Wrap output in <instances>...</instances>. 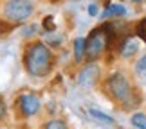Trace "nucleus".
Wrapping results in <instances>:
<instances>
[{
    "mask_svg": "<svg viewBox=\"0 0 146 129\" xmlns=\"http://www.w3.org/2000/svg\"><path fill=\"white\" fill-rule=\"evenodd\" d=\"M103 88H105V93L115 104H119L123 109H133L141 102V93L132 84L130 77L123 74V72H112L105 79Z\"/></svg>",
    "mask_w": 146,
    "mask_h": 129,
    "instance_id": "f03ea898",
    "label": "nucleus"
},
{
    "mask_svg": "<svg viewBox=\"0 0 146 129\" xmlns=\"http://www.w3.org/2000/svg\"><path fill=\"white\" fill-rule=\"evenodd\" d=\"M15 29V25L11 24V22H7L5 18H0V36H5V34H9L11 31Z\"/></svg>",
    "mask_w": 146,
    "mask_h": 129,
    "instance_id": "ddd939ff",
    "label": "nucleus"
},
{
    "mask_svg": "<svg viewBox=\"0 0 146 129\" xmlns=\"http://www.w3.org/2000/svg\"><path fill=\"white\" fill-rule=\"evenodd\" d=\"M99 77H101V70H99L98 63L96 61H88V63L80 70L76 83L80 86H94L99 81Z\"/></svg>",
    "mask_w": 146,
    "mask_h": 129,
    "instance_id": "423d86ee",
    "label": "nucleus"
},
{
    "mask_svg": "<svg viewBox=\"0 0 146 129\" xmlns=\"http://www.w3.org/2000/svg\"><path fill=\"white\" fill-rule=\"evenodd\" d=\"M16 111H18L20 117L24 119H31V117H36L42 111V100L40 95L35 92H22L16 97Z\"/></svg>",
    "mask_w": 146,
    "mask_h": 129,
    "instance_id": "20e7f679",
    "label": "nucleus"
},
{
    "mask_svg": "<svg viewBox=\"0 0 146 129\" xmlns=\"http://www.w3.org/2000/svg\"><path fill=\"white\" fill-rule=\"evenodd\" d=\"M126 14V7L123 4H108L101 14V18H119V16H125Z\"/></svg>",
    "mask_w": 146,
    "mask_h": 129,
    "instance_id": "0eeeda50",
    "label": "nucleus"
},
{
    "mask_svg": "<svg viewBox=\"0 0 146 129\" xmlns=\"http://www.w3.org/2000/svg\"><path fill=\"white\" fill-rule=\"evenodd\" d=\"M42 129H69V126L63 119H49L47 122H43Z\"/></svg>",
    "mask_w": 146,
    "mask_h": 129,
    "instance_id": "9d476101",
    "label": "nucleus"
},
{
    "mask_svg": "<svg viewBox=\"0 0 146 129\" xmlns=\"http://www.w3.org/2000/svg\"><path fill=\"white\" fill-rule=\"evenodd\" d=\"M106 50V34L103 31V27H96L94 31H90V34L87 36V56L85 59L88 61H96Z\"/></svg>",
    "mask_w": 146,
    "mask_h": 129,
    "instance_id": "39448f33",
    "label": "nucleus"
},
{
    "mask_svg": "<svg viewBox=\"0 0 146 129\" xmlns=\"http://www.w3.org/2000/svg\"><path fill=\"white\" fill-rule=\"evenodd\" d=\"M135 72H137V74H143V72H146V54L141 56V58L135 61Z\"/></svg>",
    "mask_w": 146,
    "mask_h": 129,
    "instance_id": "4468645a",
    "label": "nucleus"
},
{
    "mask_svg": "<svg viewBox=\"0 0 146 129\" xmlns=\"http://www.w3.org/2000/svg\"><path fill=\"white\" fill-rule=\"evenodd\" d=\"M35 32H36V25H29V27H27V29L24 31V36H25V38H29L31 34H35Z\"/></svg>",
    "mask_w": 146,
    "mask_h": 129,
    "instance_id": "a211bd4d",
    "label": "nucleus"
},
{
    "mask_svg": "<svg viewBox=\"0 0 146 129\" xmlns=\"http://www.w3.org/2000/svg\"><path fill=\"white\" fill-rule=\"evenodd\" d=\"M87 11H88V14H90V16H98V13H99V9H98V5H96V4H90Z\"/></svg>",
    "mask_w": 146,
    "mask_h": 129,
    "instance_id": "f3484780",
    "label": "nucleus"
},
{
    "mask_svg": "<svg viewBox=\"0 0 146 129\" xmlns=\"http://www.w3.org/2000/svg\"><path fill=\"white\" fill-rule=\"evenodd\" d=\"M87 56V38H76L74 40V61L83 63Z\"/></svg>",
    "mask_w": 146,
    "mask_h": 129,
    "instance_id": "6e6552de",
    "label": "nucleus"
},
{
    "mask_svg": "<svg viewBox=\"0 0 146 129\" xmlns=\"http://www.w3.org/2000/svg\"><path fill=\"white\" fill-rule=\"evenodd\" d=\"M88 113H90V117H94V119L101 120L103 124H108V126H115V120L112 119L110 115H106V113H103V111H99V109H96V108H90V109H88Z\"/></svg>",
    "mask_w": 146,
    "mask_h": 129,
    "instance_id": "1a4fd4ad",
    "label": "nucleus"
},
{
    "mask_svg": "<svg viewBox=\"0 0 146 129\" xmlns=\"http://www.w3.org/2000/svg\"><path fill=\"white\" fill-rule=\"evenodd\" d=\"M130 122L135 129H146V113H141V111L133 113L130 117Z\"/></svg>",
    "mask_w": 146,
    "mask_h": 129,
    "instance_id": "9b49d317",
    "label": "nucleus"
},
{
    "mask_svg": "<svg viewBox=\"0 0 146 129\" xmlns=\"http://www.w3.org/2000/svg\"><path fill=\"white\" fill-rule=\"evenodd\" d=\"M5 115H7V104H5V100L0 97V122L5 119Z\"/></svg>",
    "mask_w": 146,
    "mask_h": 129,
    "instance_id": "dca6fc26",
    "label": "nucleus"
},
{
    "mask_svg": "<svg viewBox=\"0 0 146 129\" xmlns=\"http://www.w3.org/2000/svg\"><path fill=\"white\" fill-rule=\"evenodd\" d=\"M22 65L31 77H36V79L47 77L54 66L52 48L40 40L29 41L24 48V54H22Z\"/></svg>",
    "mask_w": 146,
    "mask_h": 129,
    "instance_id": "f257e3e1",
    "label": "nucleus"
},
{
    "mask_svg": "<svg viewBox=\"0 0 146 129\" xmlns=\"http://www.w3.org/2000/svg\"><path fill=\"white\" fill-rule=\"evenodd\" d=\"M133 32H135V38H137V40H141V41L146 43V16H144V18H141L135 24Z\"/></svg>",
    "mask_w": 146,
    "mask_h": 129,
    "instance_id": "f8f14e48",
    "label": "nucleus"
},
{
    "mask_svg": "<svg viewBox=\"0 0 146 129\" xmlns=\"http://www.w3.org/2000/svg\"><path fill=\"white\" fill-rule=\"evenodd\" d=\"M43 29L49 31V32H52V31L56 29V25H54V18H52V16H45V18H43Z\"/></svg>",
    "mask_w": 146,
    "mask_h": 129,
    "instance_id": "2eb2a0df",
    "label": "nucleus"
},
{
    "mask_svg": "<svg viewBox=\"0 0 146 129\" xmlns=\"http://www.w3.org/2000/svg\"><path fill=\"white\" fill-rule=\"evenodd\" d=\"M130 2H143V0H130Z\"/></svg>",
    "mask_w": 146,
    "mask_h": 129,
    "instance_id": "6ab92c4d",
    "label": "nucleus"
},
{
    "mask_svg": "<svg viewBox=\"0 0 146 129\" xmlns=\"http://www.w3.org/2000/svg\"><path fill=\"white\" fill-rule=\"evenodd\" d=\"M2 13H4V18L15 25V24H20V22H25L35 13V4L31 0H7L4 4Z\"/></svg>",
    "mask_w": 146,
    "mask_h": 129,
    "instance_id": "7ed1b4c3",
    "label": "nucleus"
}]
</instances>
